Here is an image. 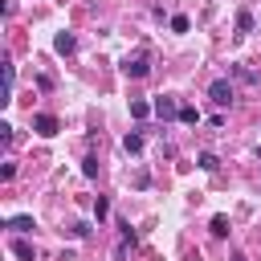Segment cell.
I'll use <instances>...</instances> for the list:
<instances>
[{"label": "cell", "mask_w": 261, "mask_h": 261, "mask_svg": "<svg viewBox=\"0 0 261 261\" xmlns=\"http://www.w3.org/2000/svg\"><path fill=\"white\" fill-rule=\"evenodd\" d=\"M53 49H57V53H73V49H77V41H73V33H57V41H53Z\"/></svg>", "instance_id": "6"}, {"label": "cell", "mask_w": 261, "mask_h": 261, "mask_svg": "<svg viewBox=\"0 0 261 261\" xmlns=\"http://www.w3.org/2000/svg\"><path fill=\"white\" fill-rule=\"evenodd\" d=\"M122 147H126L130 155H139V151H143V135H126V139H122Z\"/></svg>", "instance_id": "10"}, {"label": "cell", "mask_w": 261, "mask_h": 261, "mask_svg": "<svg viewBox=\"0 0 261 261\" xmlns=\"http://www.w3.org/2000/svg\"><path fill=\"white\" fill-rule=\"evenodd\" d=\"M200 167H204V171H216V167H220V159H216L212 151H204V155H200Z\"/></svg>", "instance_id": "14"}, {"label": "cell", "mask_w": 261, "mask_h": 261, "mask_svg": "<svg viewBox=\"0 0 261 261\" xmlns=\"http://www.w3.org/2000/svg\"><path fill=\"white\" fill-rule=\"evenodd\" d=\"M208 98H212L216 106H228V102H232V86H228V77H216V82L208 86Z\"/></svg>", "instance_id": "1"}, {"label": "cell", "mask_w": 261, "mask_h": 261, "mask_svg": "<svg viewBox=\"0 0 261 261\" xmlns=\"http://www.w3.org/2000/svg\"><path fill=\"white\" fill-rule=\"evenodd\" d=\"M12 253H16L20 261H33V257H37V249H33V245H29L24 237H16V241H12Z\"/></svg>", "instance_id": "5"}, {"label": "cell", "mask_w": 261, "mask_h": 261, "mask_svg": "<svg viewBox=\"0 0 261 261\" xmlns=\"http://www.w3.org/2000/svg\"><path fill=\"white\" fill-rule=\"evenodd\" d=\"M151 110H155V106H151V102H143V98H135V102H130V118H139V122H143Z\"/></svg>", "instance_id": "7"}, {"label": "cell", "mask_w": 261, "mask_h": 261, "mask_svg": "<svg viewBox=\"0 0 261 261\" xmlns=\"http://www.w3.org/2000/svg\"><path fill=\"white\" fill-rule=\"evenodd\" d=\"M179 122H200V110L196 106H179Z\"/></svg>", "instance_id": "13"}, {"label": "cell", "mask_w": 261, "mask_h": 261, "mask_svg": "<svg viewBox=\"0 0 261 261\" xmlns=\"http://www.w3.org/2000/svg\"><path fill=\"white\" fill-rule=\"evenodd\" d=\"M237 33H253V12H237Z\"/></svg>", "instance_id": "9"}, {"label": "cell", "mask_w": 261, "mask_h": 261, "mask_svg": "<svg viewBox=\"0 0 261 261\" xmlns=\"http://www.w3.org/2000/svg\"><path fill=\"white\" fill-rule=\"evenodd\" d=\"M212 237H228V216H212Z\"/></svg>", "instance_id": "12"}, {"label": "cell", "mask_w": 261, "mask_h": 261, "mask_svg": "<svg viewBox=\"0 0 261 261\" xmlns=\"http://www.w3.org/2000/svg\"><path fill=\"white\" fill-rule=\"evenodd\" d=\"M122 73H126V77H143V73H147V53L126 57V61H122Z\"/></svg>", "instance_id": "2"}, {"label": "cell", "mask_w": 261, "mask_h": 261, "mask_svg": "<svg viewBox=\"0 0 261 261\" xmlns=\"http://www.w3.org/2000/svg\"><path fill=\"white\" fill-rule=\"evenodd\" d=\"M8 228H12V232H33V216H12Z\"/></svg>", "instance_id": "8"}, {"label": "cell", "mask_w": 261, "mask_h": 261, "mask_svg": "<svg viewBox=\"0 0 261 261\" xmlns=\"http://www.w3.org/2000/svg\"><path fill=\"white\" fill-rule=\"evenodd\" d=\"M106 212H110V204H106V200H102V196H98V200H94V216H98V220H102V216H106Z\"/></svg>", "instance_id": "16"}, {"label": "cell", "mask_w": 261, "mask_h": 261, "mask_svg": "<svg viewBox=\"0 0 261 261\" xmlns=\"http://www.w3.org/2000/svg\"><path fill=\"white\" fill-rule=\"evenodd\" d=\"M57 126H61V122H57L53 114H37V118H33V130H37V135H45V139H53V135H57Z\"/></svg>", "instance_id": "3"}, {"label": "cell", "mask_w": 261, "mask_h": 261, "mask_svg": "<svg viewBox=\"0 0 261 261\" xmlns=\"http://www.w3.org/2000/svg\"><path fill=\"white\" fill-rule=\"evenodd\" d=\"M151 106H155V114H159V118H171V114H179V106H175V98H171V94H159Z\"/></svg>", "instance_id": "4"}, {"label": "cell", "mask_w": 261, "mask_h": 261, "mask_svg": "<svg viewBox=\"0 0 261 261\" xmlns=\"http://www.w3.org/2000/svg\"><path fill=\"white\" fill-rule=\"evenodd\" d=\"M82 175H86V179H94V175H98V159H94V155H86V159H82Z\"/></svg>", "instance_id": "11"}, {"label": "cell", "mask_w": 261, "mask_h": 261, "mask_svg": "<svg viewBox=\"0 0 261 261\" xmlns=\"http://www.w3.org/2000/svg\"><path fill=\"white\" fill-rule=\"evenodd\" d=\"M188 24H192L188 16H171V33H188Z\"/></svg>", "instance_id": "15"}]
</instances>
